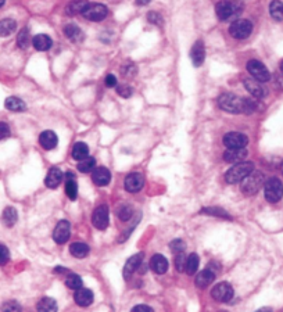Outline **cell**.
<instances>
[{"mask_svg":"<svg viewBox=\"0 0 283 312\" xmlns=\"http://www.w3.org/2000/svg\"><path fill=\"white\" fill-rule=\"evenodd\" d=\"M64 34L72 43H79L83 41V32L79 27H76L75 24H68L64 28Z\"/></svg>","mask_w":283,"mask_h":312,"instance_id":"d4e9b609","label":"cell"},{"mask_svg":"<svg viewBox=\"0 0 283 312\" xmlns=\"http://www.w3.org/2000/svg\"><path fill=\"white\" fill-rule=\"evenodd\" d=\"M5 6V0H0V7Z\"/></svg>","mask_w":283,"mask_h":312,"instance_id":"db71d44e","label":"cell"},{"mask_svg":"<svg viewBox=\"0 0 283 312\" xmlns=\"http://www.w3.org/2000/svg\"><path fill=\"white\" fill-rule=\"evenodd\" d=\"M247 71L250 72V75L253 76L254 79L260 82H268L271 79V74L269 71L266 69L264 64L258 61V60H250L247 63Z\"/></svg>","mask_w":283,"mask_h":312,"instance_id":"52a82bcc","label":"cell"},{"mask_svg":"<svg viewBox=\"0 0 283 312\" xmlns=\"http://www.w3.org/2000/svg\"><path fill=\"white\" fill-rule=\"evenodd\" d=\"M218 106L228 113L240 114L243 107V98L233 94V93H224L218 97Z\"/></svg>","mask_w":283,"mask_h":312,"instance_id":"3957f363","label":"cell"},{"mask_svg":"<svg viewBox=\"0 0 283 312\" xmlns=\"http://www.w3.org/2000/svg\"><path fill=\"white\" fill-rule=\"evenodd\" d=\"M247 157V150L244 149H228L224 154V160L229 164H237L242 162L244 158Z\"/></svg>","mask_w":283,"mask_h":312,"instance_id":"44dd1931","label":"cell"},{"mask_svg":"<svg viewBox=\"0 0 283 312\" xmlns=\"http://www.w3.org/2000/svg\"><path fill=\"white\" fill-rule=\"evenodd\" d=\"M74 300L79 306H89L93 302L92 290L83 289V287L76 289L75 294H74Z\"/></svg>","mask_w":283,"mask_h":312,"instance_id":"d6986e66","label":"cell"},{"mask_svg":"<svg viewBox=\"0 0 283 312\" xmlns=\"http://www.w3.org/2000/svg\"><path fill=\"white\" fill-rule=\"evenodd\" d=\"M64 180H65V193L68 196L69 200L75 201L78 197V185H76L75 175L74 173H65L64 175Z\"/></svg>","mask_w":283,"mask_h":312,"instance_id":"e0dca14e","label":"cell"},{"mask_svg":"<svg viewBox=\"0 0 283 312\" xmlns=\"http://www.w3.org/2000/svg\"><path fill=\"white\" fill-rule=\"evenodd\" d=\"M253 171H254V164L253 162H237L235 167H232L225 173V179L228 183L236 185V183H240Z\"/></svg>","mask_w":283,"mask_h":312,"instance_id":"6da1fadb","label":"cell"},{"mask_svg":"<svg viewBox=\"0 0 283 312\" xmlns=\"http://www.w3.org/2000/svg\"><path fill=\"white\" fill-rule=\"evenodd\" d=\"M243 10L242 3H237V2H220L217 6H215V13H217V17L220 18L221 21H229L236 18Z\"/></svg>","mask_w":283,"mask_h":312,"instance_id":"7a4b0ae2","label":"cell"},{"mask_svg":"<svg viewBox=\"0 0 283 312\" xmlns=\"http://www.w3.org/2000/svg\"><path fill=\"white\" fill-rule=\"evenodd\" d=\"M147 20H149V23L156 24V25H161L162 24V18L158 13L150 12L149 14H147Z\"/></svg>","mask_w":283,"mask_h":312,"instance_id":"bcb514c9","label":"cell"},{"mask_svg":"<svg viewBox=\"0 0 283 312\" xmlns=\"http://www.w3.org/2000/svg\"><path fill=\"white\" fill-rule=\"evenodd\" d=\"M64 179V175L61 172V169H58V168H52L49 173H47L46 179H45V183H46L47 187H50V189H56L60 186V183L63 182Z\"/></svg>","mask_w":283,"mask_h":312,"instance_id":"7402d4cb","label":"cell"},{"mask_svg":"<svg viewBox=\"0 0 283 312\" xmlns=\"http://www.w3.org/2000/svg\"><path fill=\"white\" fill-rule=\"evenodd\" d=\"M204 57H206V49H204L203 42L202 41L196 42L191 50L192 63H193L195 67H200V65L204 63Z\"/></svg>","mask_w":283,"mask_h":312,"instance_id":"ac0fdd59","label":"cell"},{"mask_svg":"<svg viewBox=\"0 0 283 312\" xmlns=\"http://www.w3.org/2000/svg\"><path fill=\"white\" fill-rule=\"evenodd\" d=\"M247 143H249V139L243 133L229 132L224 136V145L228 149H244Z\"/></svg>","mask_w":283,"mask_h":312,"instance_id":"8fae6325","label":"cell"},{"mask_svg":"<svg viewBox=\"0 0 283 312\" xmlns=\"http://www.w3.org/2000/svg\"><path fill=\"white\" fill-rule=\"evenodd\" d=\"M262 185H264V175L253 171L242 180V191L246 196H253L260 190Z\"/></svg>","mask_w":283,"mask_h":312,"instance_id":"277c9868","label":"cell"},{"mask_svg":"<svg viewBox=\"0 0 283 312\" xmlns=\"http://www.w3.org/2000/svg\"><path fill=\"white\" fill-rule=\"evenodd\" d=\"M3 309H5V311H7V309H9V311H20L21 306L18 305L17 302L12 301V302H7L6 305H3Z\"/></svg>","mask_w":283,"mask_h":312,"instance_id":"681fc988","label":"cell"},{"mask_svg":"<svg viewBox=\"0 0 283 312\" xmlns=\"http://www.w3.org/2000/svg\"><path fill=\"white\" fill-rule=\"evenodd\" d=\"M138 309H142V311H153L150 306H146V305H136L133 308V311H138Z\"/></svg>","mask_w":283,"mask_h":312,"instance_id":"816d5d0a","label":"cell"},{"mask_svg":"<svg viewBox=\"0 0 283 312\" xmlns=\"http://www.w3.org/2000/svg\"><path fill=\"white\" fill-rule=\"evenodd\" d=\"M106 86L109 87H114L117 86V78L114 75H107L106 76Z\"/></svg>","mask_w":283,"mask_h":312,"instance_id":"f907efd6","label":"cell"},{"mask_svg":"<svg viewBox=\"0 0 283 312\" xmlns=\"http://www.w3.org/2000/svg\"><path fill=\"white\" fill-rule=\"evenodd\" d=\"M87 5L89 3H87L86 0H74L67 7V14L68 16H74V14H78V13H83Z\"/></svg>","mask_w":283,"mask_h":312,"instance_id":"1f68e13d","label":"cell"},{"mask_svg":"<svg viewBox=\"0 0 283 312\" xmlns=\"http://www.w3.org/2000/svg\"><path fill=\"white\" fill-rule=\"evenodd\" d=\"M93 183L98 186H107L111 180V172L104 167H96L92 172Z\"/></svg>","mask_w":283,"mask_h":312,"instance_id":"9a60e30c","label":"cell"},{"mask_svg":"<svg viewBox=\"0 0 283 312\" xmlns=\"http://www.w3.org/2000/svg\"><path fill=\"white\" fill-rule=\"evenodd\" d=\"M150 266L156 273L162 275V273H165L168 271V261L161 254H156L153 255V258H151Z\"/></svg>","mask_w":283,"mask_h":312,"instance_id":"484cf974","label":"cell"},{"mask_svg":"<svg viewBox=\"0 0 283 312\" xmlns=\"http://www.w3.org/2000/svg\"><path fill=\"white\" fill-rule=\"evenodd\" d=\"M202 214H208V215H215V217H222V218H231L229 215L226 214V211L221 210V208H204L202 210Z\"/></svg>","mask_w":283,"mask_h":312,"instance_id":"b9f144b4","label":"cell"},{"mask_svg":"<svg viewBox=\"0 0 283 312\" xmlns=\"http://www.w3.org/2000/svg\"><path fill=\"white\" fill-rule=\"evenodd\" d=\"M65 284L67 287L72 290H76L82 287V279L79 275H75V273H69L68 276L65 277Z\"/></svg>","mask_w":283,"mask_h":312,"instance_id":"8d00e7d4","label":"cell"},{"mask_svg":"<svg viewBox=\"0 0 283 312\" xmlns=\"http://www.w3.org/2000/svg\"><path fill=\"white\" fill-rule=\"evenodd\" d=\"M32 45L36 50H39V52H46L49 50L50 47L53 46V41L50 39V36H47L45 34H39L34 36V39H32Z\"/></svg>","mask_w":283,"mask_h":312,"instance_id":"cb8c5ba5","label":"cell"},{"mask_svg":"<svg viewBox=\"0 0 283 312\" xmlns=\"http://www.w3.org/2000/svg\"><path fill=\"white\" fill-rule=\"evenodd\" d=\"M92 222L95 228H98L100 231H104L109 224H110V211H109V207L107 205H99L95 213H93Z\"/></svg>","mask_w":283,"mask_h":312,"instance_id":"ba28073f","label":"cell"},{"mask_svg":"<svg viewBox=\"0 0 283 312\" xmlns=\"http://www.w3.org/2000/svg\"><path fill=\"white\" fill-rule=\"evenodd\" d=\"M82 16L90 21H103L104 18L109 16V10L104 5H90L89 3L82 13Z\"/></svg>","mask_w":283,"mask_h":312,"instance_id":"9c48e42d","label":"cell"},{"mask_svg":"<svg viewBox=\"0 0 283 312\" xmlns=\"http://www.w3.org/2000/svg\"><path fill=\"white\" fill-rule=\"evenodd\" d=\"M265 198L269 202H277L283 197V183L277 178H269L264 185Z\"/></svg>","mask_w":283,"mask_h":312,"instance_id":"5b68a950","label":"cell"},{"mask_svg":"<svg viewBox=\"0 0 283 312\" xmlns=\"http://www.w3.org/2000/svg\"><path fill=\"white\" fill-rule=\"evenodd\" d=\"M151 0H136V3H138L139 6H146V5H149Z\"/></svg>","mask_w":283,"mask_h":312,"instance_id":"f5cc1de1","label":"cell"},{"mask_svg":"<svg viewBox=\"0 0 283 312\" xmlns=\"http://www.w3.org/2000/svg\"><path fill=\"white\" fill-rule=\"evenodd\" d=\"M29 42H31V36H29V32L28 29L24 28L20 31V34H18V38H17V43L18 46L21 47V49H27L29 46Z\"/></svg>","mask_w":283,"mask_h":312,"instance_id":"74e56055","label":"cell"},{"mask_svg":"<svg viewBox=\"0 0 283 312\" xmlns=\"http://www.w3.org/2000/svg\"><path fill=\"white\" fill-rule=\"evenodd\" d=\"M253 31V24L249 20H237L229 27V34L235 39H246Z\"/></svg>","mask_w":283,"mask_h":312,"instance_id":"8992f818","label":"cell"},{"mask_svg":"<svg viewBox=\"0 0 283 312\" xmlns=\"http://www.w3.org/2000/svg\"><path fill=\"white\" fill-rule=\"evenodd\" d=\"M69 222L68 221H60L57 226L53 231V239L57 244H64L69 239Z\"/></svg>","mask_w":283,"mask_h":312,"instance_id":"4fadbf2b","label":"cell"},{"mask_svg":"<svg viewBox=\"0 0 283 312\" xmlns=\"http://www.w3.org/2000/svg\"><path fill=\"white\" fill-rule=\"evenodd\" d=\"M17 28V23L12 20V18H5L0 21V36L5 38V36H10V35L16 31Z\"/></svg>","mask_w":283,"mask_h":312,"instance_id":"83f0119b","label":"cell"},{"mask_svg":"<svg viewBox=\"0 0 283 312\" xmlns=\"http://www.w3.org/2000/svg\"><path fill=\"white\" fill-rule=\"evenodd\" d=\"M39 143H41V146L45 150H53L58 145L57 135L53 132V131H45L39 136Z\"/></svg>","mask_w":283,"mask_h":312,"instance_id":"2e32d148","label":"cell"},{"mask_svg":"<svg viewBox=\"0 0 283 312\" xmlns=\"http://www.w3.org/2000/svg\"><path fill=\"white\" fill-rule=\"evenodd\" d=\"M171 250H172L173 254L182 253V251H185V243L182 242L180 239H176V240H173V242L171 243Z\"/></svg>","mask_w":283,"mask_h":312,"instance_id":"f6af8a7d","label":"cell"},{"mask_svg":"<svg viewBox=\"0 0 283 312\" xmlns=\"http://www.w3.org/2000/svg\"><path fill=\"white\" fill-rule=\"evenodd\" d=\"M132 207L131 205H127V204H124L121 207L118 208V218L121 221H128L131 220V217H132Z\"/></svg>","mask_w":283,"mask_h":312,"instance_id":"f35d334b","label":"cell"},{"mask_svg":"<svg viewBox=\"0 0 283 312\" xmlns=\"http://www.w3.org/2000/svg\"><path fill=\"white\" fill-rule=\"evenodd\" d=\"M261 83H262V82L257 81V79H253V78H246V79L243 81V85H244V87L249 90L250 94H253V96L257 98H262L266 94L265 87L262 86Z\"/></svg>","mask_w":283,"mask_h":312,"instance_id":"5bb4252c","label":"cell"},{"mask_svg":"<svg viewBox=\"0 0 283 312\" xmlns=\"http://www.w3.org/2000/svg\"><path fill=\"white\" fill-rule=\"evenodd\" d=\"M271 17L276 21H283V3L280 0H273L269 6Z\"/></svg>","mask_w":283,"mask_h":312,"instance_id":"836d02e7","label":"cell"},{"mask_svg":"<svg viewBox=\"0 0 283 312\" xmlns=\"http://www.w3.org/2000/svg\"><path fill=\"white\" fill-rule=\"evenodd\" d=\"M214 279L215 273L213 272V269H211V268H207V269H204V271H202L199 275H197L195 284H196L199 289H206V287H208L210 284L214 282Z\"/></svg>","mask_w":283,"mask_h":312,"instance_id":"ffe728a7","label":"cell"},{"mask_svg":"<svg viewBox=\"0 0 283 312\" xmlns=\"http://www.w3.org/2000/svg\"><path fill=\"white\" fill-rule=\"evenodd\" d=\"M117 93L121 96V97H131L132 96V87L129 86V85H120V86L117 87Z\"/></svg>","mask_w":283,"mask_h":312,"instance_id":"7bdbcfd3","label":"cell"},{"mask_svg":"<svg viewBox=\"0 0 283 312\" xmlns=\"http://www.w3.org/2000/svg\"><path fill=\"white\" fill-rule=\"evenodd\" d=\"M17 211H16V208L13 207H7L5 211H3V215H2V220H3V224L9 228H12L14 226V224L17 222Z\"/></svg>","mask_w":283,"mask_h":312,"instance_id":"f546056e","label":"cell"},{"mask_svg":"<svg viewBox=\"0 0 283 312\" xmlns=\"http://www.w3.org/2000/svg\"><path fill=\"white\" fill-rule=\"evenodd\" d=\"M142 261H143V254H136L131 257L129 260L127 261V264L124 266V277L128 279V277H131L133 272L136 271L138 268H140V264H142Z\"/></svg>","mask_w":283,"mask_h":312,"instance_id":"603a6c76","label":"cell"},{"mask_svg":"<svg viewBox=\"0 0 283 312\" xmlns=\"http://www.w3.org/2000/svg\"><path fill=\"white\" fill-rule=\"evenodd\" d=\"M125 189L129 193H138L139 190H142V187L145 186V178L143 175L139 172H132L128 175L125 178Z\"/></svg>","mask_w":283,"mask_h":312,"instance_id":"7c38bea8","label":"cell"},{"mask_svg":"<svg viewBox=\"0 0 283 312\" xmlns=\"http://www.w3.org/2000/svg\"><path fill=\"white\" fill-rule=\"evenodd\" d=\"M185 265H186L185 251L176 253V254H175V268H176V271L183 272L185 271Z\"/></svg>","mask_w":283,"mask_h":312,"instance_id":"ab89813d","label":"cell"},{"mask_svg":"<svg viewBox=\"0 0 283 312\" xmlns=\"http://www.w3.org/2000/svg\"><path fill=\"white\" fill-rule=\"evenodd\" d=\"M38 311H43V312H53L57 309V304H56V301L50 298V297H45V298H42L39 302H38Z\"/></svg>","mask_w":283,"mask_h":312,"instance_id":"e575fe53","label":"cell"},{"mask_svg":"<svg viewBox=\"0 0 283 312\" xmlns=\"http://www.w3.org/2000/svg\"><path fill=\"white\" fill-rule=\"evenodd\" d=\"M122 72H124L127 76H133L136 74V67H135L133 64H128V65H125V67L122 68Z\"/></svg>","mask_w":283,"mask_h":312,"instance_id":"c3c4849f","label":"cell"},{"mask_svg":"<svg viewBox=\"0 0 283 312\" xmlns=\"http://www.w3.org/2000/svg\"><path fill=\"white\" fill-rule=\"evenodd\" d=\"M10 258V253L5 244H0V265H6L7 261Z\"/></svg>","mask_w":283,"mask_h":312,"instance_id":"ee69618b","label":"cell"},{"mask_svg":"<svg viewBox=\"0 0 283 312\" xmlns=\"http://www.w3.org/2000/svg\"><path fill=\"white\" fill-rule=\"evenodd\" d=\"M5 106H6L7 110L14 111V113H20V111H24L25 110V107H27L23 100H21V98H18V97L6 98V103H5Z\"/></svg>","mask_w":283,"mask_h":312,"instance_id":"4dcf8cb0","label":"cell"},{"mask_svg":"<svg viewBox=\"0 0 283 312\" xmlns=\"http://www.w3.org/2000/svg\"><path fill=\"white\" fill-rule=\"evenodd\" d=\"M257 110V103L250 100V98H243V107H242V113L243 114H251Z\"/></svg>","mask_w":283,"mask_h":312,"instance_id":"60d3db41","label":"cell"},{"mask_svg":"<svg viewBox=\"0 0 283 312\" xmlns=\"http://www.w3.org/2000/svg\"><path fill=\"white\" fill-rule=\"evenodd\" d=\"M199 264H200V260H199V255L197 254H191L187 258H186V265L185 271L187 275H195L197 272V268H199Z\"/></svg>","mask_w":283,"mask_h":312,"instance_id":"d6a6232c","label":"cell"},{"mask_svg":"<svg viewBox=\"0 0 283 312\" xmlns=\"http://www.w3.org/2000/svg\"><path fill=\"white\" fill-rule=\"evenodd\" d=\"M10 135V128L6 122H0V140L2 139H6Z\"/></svg>","mask_w":283,"mask_h":312,"instance_id":"7dc6e473","label":"cell"},{"mask_svg":"<svg viewBox=\"0 0 283 312\" xmlns=\"http://www.w3.org/2000/svg\"><path fill=\"white\" fill-rule=\"evenodd\" d=\"M280 71H282V74H283V61L280 63Z\"/></svg>","mask_w":283,"mask_h":312,"instance_id":"11a10c76","label":"cell"},{"mask_svg":"<svg viewBox=\"0 0 283 312\" xmlns=\"http://www.w3.org/2000/svg\"><path fill=\"white\" fill-rule=\"evenodd\" d=\"M87 156H89V147H87L86 143L78 142V143L74 145V147H72V158L74 160L81 161L83 158H86Z\"/></svg>","mask_w":283,"mask_h":312,"instance_id":"f1b7e54d","label":"cell"},{"mask_svg":"<svg viewBox=\"0 0 283 312\" xmlns=\"http://www.w3.org/2000/svg\"><path fill=\"white\" fill-rule=\"evenodd\" d=\"M69 253L74 255L75 258H85L89 254V246L85 243H72L69 246Z\"/></svg>","mask_w":283,"mask_h":312,"instance_id":"4316f807","label":"cell"},{"mask_svg":"<svg viewBox=\"0 0 283 312\" xmlns=\"http://www.w3.org/2000/svg\"><path fill=\"white\" fill-rule=\"evenodd\" d=\"M211 295L213 298L220 302H228L233 298V287L226 282H221V283L215 284L214 289L211 290Z\"/></svg>","mask_w":283,"mask_h":312,"instance_id":"30bf717a","label":"cell"},{"mask_svg":"<svg viewBox=\"0 0 283 312\" xmlns=\"http://www.w3.org/2000/svg\"><path fill=\"white\" fill-rule=\"evenodd\" d=\"M96 168V160L93 158V157H89L87 156L86 158H83L81 161L78 162V169L81 171V172H90Z\"/></svg>","mask_w":283,"mask_h":312,"instance_id":"d590c367","label":"cell"}]
</instances>
